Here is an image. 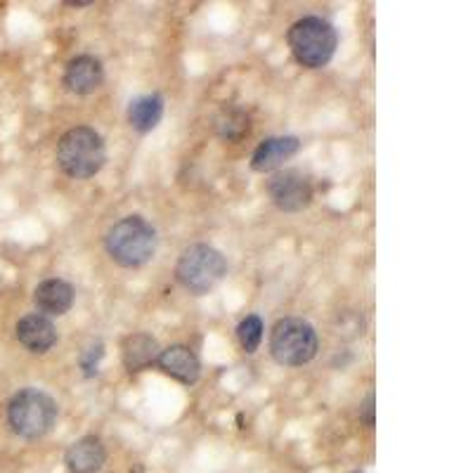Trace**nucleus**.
Returning a JSON list of instances; mask_svg holds the SVG:
<instances>
[{
	"label": "nucleus",
	"instance_id": "2eb2a0df",
	"mask_svg": "<svg viewBox=\"0 0 473 473\" xmlns=\"http://www.w3.org/2000/svg\"><path fill=\"white\" fill-rule=\"evenodd\" d=\"M163 116V100L162 95H142L137 100L130 102L129 107V123L137 133H149L159 126Z\"/></svg>",
	"mask_w": 473,
	"mask_h": 473
},
{
	"label": "nucleus",
	"instance_id": "7ed1b4c3",
	"mask_svg": "<svg viewBox=\"0 0 473 473\" xmlns=\"http://www.w3.org/2000/svg\"><path fill=\"white\" fill-rule=\"evenodd\" d=\"M286 43L298 64L308 69L327 67L336 50V31L322 17H303L291 24Z\"/></svg>",
	"mask_w": 473,
	"mask_h": 473
},
{
	"label": "nucleus",
	"instance_id": "dca6fc26",
	"mask_svg": "<svg viewBox=\"0 0 473 473\" xmlns=\"http://www.w3.org/2000/svg\"><path fill=\"white\" fill-rule=\"evenodd\" d=\"M251 116L239 107L223 109L216 119V133L228 142H239L249 136Z\"/></svg>",
	"mask_w": 473,
	"mask_h": 473
},
{
	"label": "nucleus",
	"instance_id": "6e6552de",
	"mask_svg": "<svg viewBox=\"0 0 473 473\" xmlns=\"http://www.w3.org/2000/svg\"><path fill=\"white\" fill-rule=\"evenodd\" d=\"M102 81H104V67L93 54H79L74 60H69L64 69V86L69 93L90 95L100 88Z\"/></svg>",
	"mask_w": 473,
	"mask_h": 473
},
{
	"label": "nucleus",
	"instance_id": "ddd939ff",
	"mask_svg": "<svg viewBox=\"0 0 473 473\" xmlns=\"http://www.w3.org/2000/svg\"><path fill=\"white\" fill-rule=\"evenodd\" d=\"M104 461H107V450L95 436L79 438L64 454V464L71 473H97L104 467Z\"/></svg>",
	"mask_w": 473,
	"mask_h": 473
},
{
	"label": "nucleus",
	"instance_id": "f257e3e1",
	"mask_svg": "<svg viewBox=\"0 0 473 473\" xmlns=\"http://www.w3.org/2000/svg\"><path fill=\"white\" fill-rule=\"evenodd\" d=\"M107 162L104 140L95 129L76 126L57 142V166L74 180H88L97 176Z\"/></svg>",
	"mask_w": 473,
	"mask_h": 473
},
{
	"label": "nucleus",
	"instance_id": "f03ea898",
	"mask_svg": "<svg viewBox=\"0 0 473 473\" xmlns=\"http://www.w3.org/2000/svg\"><path fill=\"white\" fill-rule=\"evenodd\" d=\"M112 261L123 268H140L149 263L156 251V230L140 216H129L112 225L104 236Z\"/></svg>",
	"mask_w": 473,
	"mask_h": 473
},
{
	"label": "nucleus",
	"instance_id": "9d476101",
	"mask_svg": "<svg viewBox=\"0 0 473 473\" xmlns=\"http://www.w3.org/2000/svg\"><path fill=\"white\" fill-rule=\"evenodd\" d=\"M301 149V140L294 136L268 137L253 149L251 154V169L256 173H272L278 170L284 162H289L291 156Z\"/></svg>",
	"mask_w": 473,
	"mask_h": 473
},
{
	"label": "nucleus",
	"instance_id": "1a4fd4ad",
	"mask_svg": "<svg viewBox=\"0 0 473 473\" xmlns=\"http://www.w3.org/2000/svg\"><path fill=\"white\" fill-rule=\"evenodd\" d=\"M156 362H159L163 374H169V377H173L185 386L196 384L199 374H202V362L196 358V353L183 344L169 345L166 351L159 353Z\"/></svg>",
	"mask_w": 473,
	"mask_h": 473
},
{
	"label": "nucleus",
	"instance_id": "20e7f679",
	"mask_svg": "<svg viewBox=\"0 0 473 473\" xmlns=\"http://www.w3.org/2000/svg\"><path fill=\"white\" fill-rule=\"evenodd\" d=\"M7 421L20 438L36 440L53 431L57 421V402L38 388L14 393L7 405Z\"/></svg>",
	"mask_w": 473,
	"mask_h": 473
},
{
	"label": "nucleus",
	"instance_id": "0eeeda50",
	"mask_svg": "<svg viewBox=\"0 0 473 473\" xmlns=\"http://www.w3.org/2000/svg\"><path fill=\"white\" fill-rule=\"evenodd\" d=\"M268 195L272 203L284 213H298L311 206L312 202V183L301 170L286 169L278 170L268 180Z\"/></svg>",
	"mask_w": 473,
	"mask_h": 473
},
{
	"label": "nucleus",
	"instance_id": "f8f14e48",
	"mask_svg": "<svg viewBox=\"0 0 473 473\" xmlns=\"http://www.w3.org/2000/svg\"><path fill=\"white\" fill-rule=\"evenodd\" d=\"M17 341L31 353H47L57 344V329L50 318L34 312L17 322Z\"/></svg>",
	"mask_w": 473,
	"mask_h": 473
},
{
	"label": "nucleus",
	"instance_id": "423d86ee",
	"mask_svg": "<svg viewBox=\"0 0 473 473\" xmlns=\"http://www.w3.org/2000/svg\"><path fill=\"white\" fill-rule=\"evenodd\" d=\"M228 272V261L209 244H192L180 253L176 278L192 294H206L216 286Z\"/></svg>",
	"mask_w": 473,
	"mask_h": 473
},
{
	"label": "nucleus",
	"instance_id": "39448f33",
	"mask_svg": "<svg viewBox=\"0 0 473 473\" xmlns=\"http://www.w3.org/2000/svg\"><path fill=\"white\" fill-rule=\"evenodd\" d=\"M270 355L284 367L308 365L318 355V331L303 318H284L272 327Z\"/></svg>",
	"mask_w": 473,
	"mask_h": 473
},
{
	"label": "nucleus",
	"instance_id": "a211bd4d",
	"mask_svg": "<svg viewBox=\"0 0 473 473\" xmlns=\"http://www.w3.org/2000/svg\"><path fill=\"white\" fill-rule=\"evenodd\" d=\"M102 348H104L102 344L90 345L88 351H86V355H83L81 367H83V372H86V377H93V374H97L100 360H102V355H104V351H102Z\"/></svg>",
	"mask_w": 473,
	"mask_h": 473
},
{
	"label": "nucleus",
	"instance_id": "6ab92c4d",
	"mask_svg": "<svg viewBox=\"0 0 473 473\" xmlns=\"http://www.w3.org/2000/svg\"><path fill=\"white\" fill-rule=\"evenodd\" d=\"M365 421H367V426H374V395H372V393L367 395V402H365Z\"/></svg>",
	"mask_w": 473,
	"mask_h": 473
},
{
	"label": "nucleus",
	"instance_id": "f3484780",
	"mask_svg": "<svg viewBox=\"0 0 473 473\" xmlns=\"http://www.w3.org/2000/svg\"><path fill=\"white\" fill-rule=\"evenodd\" d=\"M236 338L246 353H256L261 341H263V322L258 315H246L236 327Z\"/></svg>",
	"mask_w": 473,
	"mask_h": 473
},
{
	"label": "nucleus",
	"instance_id": "9b49d317",
	"mask_svg": "<svg viewBox=\"0 0 473 473\" xmlns=\"http://www.w3.org/2000/svg\"><path fill=\"white\" fill-rule=\"evenodd\" d=\"M34 303L46 318H60L74 305V286L64 279H46L36 286Z\"/></svg>",
	"mask_w": 473,
	"mask_h": 473
},
{
	"label": "nucleus",
	"instance_id": "4468645a",
	"mask_svg": "<svg viewBox=\"0 0 473 473\" xmlns=\"http://www.w3.org/2000/svg\"><path fill=\"white\" fill-rule=\"evenodd\" d=\"M121 358L130 374L142 372L159 358V344H156L154 336L142 334V331L140 334H130L121 345Z\"/></svg>",
	"mask_w": 473,
	"mask_h": 473
}]
</instances>
